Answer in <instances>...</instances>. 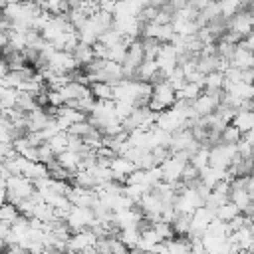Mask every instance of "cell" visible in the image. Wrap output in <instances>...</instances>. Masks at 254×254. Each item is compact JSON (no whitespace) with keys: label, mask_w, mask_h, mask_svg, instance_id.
<instances>
[{"label":"cell","mask_w":254,"mask_h":254,"mask_svg":"<svg viewBox=\"0 0 254 254\" xmlns=\"http://www.w3.org/2000/svg\"><path fill=\"white\" fill-rule=\"evenodd\" d=\"M177 101V91L171 87L169 81H161L157 85H153V95L149 99V109L153 113H163L167 109H171Z\"/></svg>","instance_id":"obj_1"},{"label":"cell","mask_w":254,"mask_h":254,"mask_svg":"<svg viewBox=\"0 0 254 254\" xmlns=\"http://www.w3.org/2000/svg\"><path fill=\"white\" fill-rule=\"evenodd\" d=\"M6 192H8V202L18 206L22 200L30 198L36 192V189H34V183L30 179L20 175V177H10L6 181Z\"/></svg>","instance_id":"obj_2"},{"label":"cell","mask_w":254,"mask_h":254,"mask_svg":"<svg viewBox=\"0 0 254 254\" xmlns=\"http://www.w3.org/2000/svg\"><path fill=\"white\" fill-rule=\"evenodd\" d=\"M238 155V147L236 145H226V143H218L214 147H210L208 151V167L220 169V171H228V167L232 165V159Z\"/></svg>","instance_id":"obj_3"},{"label":"cell","mask_w":254,"mask_h":254,"mask_svg":"<svg viewBox=\"0 0 254 254\" xmlns=\"http://www.w3.org/2000/svg\"><path fill=\"white\" fill-rule=\"evenodd\" d=\"M60 93H62L64 101L81 99V97H87V95H91V91H89V85H83V83H79V81H69L65 87H62V89H60Z\"/></svg>","instance_id":"obj_4"},{"label":"cell","mask_w":254,"mask_h":254,"mask_svg":"<svg viewBox=\"0 0 254 254\" xmlns=\"http://www.w3.org/2000/svg\"><path fill=\"white\" fill-rule=\"evenodd\" d=\"M81 161H83L81 153H75V151H65V153L58 155V163H60L65 171H69L71 175L77 173V171H81Z\"/></svg>","instance_id":"obj_5"},{"label":"cell","mask_w":254,"mask_h":254,"mask_svg":"<svg viewBox=\"0 0 254 254\" xmlns=\"http://www.w3.org/2000/svg\"><path fill=\"white\" fill-rule=\"evenodd\" d=\"M73 60L77 64L79 69H83L85 65H89L93 60H95V54H93V46H85L79 42V46L73 50Z\"/></svg>","instance_id":"obj_6"},{"label":"cell","mask_w":254,"mask_h":254,"mask_svg":"<svg viewBox=\"0 0 254 254\" xmlns=\"http://www.w3.org/2000/svg\"><path fill=\"white\" fill-rule=\"evenodd\" d=\"M89 91H91V95H93L95 101H115L113 85H109V83L95 81V83L89 85Z\"/></svg>","instance_id":"obj_7"},{"label":"cell","mask_w":254,"mask_h":254,"mask_svg":"<svg viewBox=\"0 0 254 254\" xmlns=\"http://www.w3.org/2000/svg\"><path fill=\"white\" fill-rule=\"evenodd\" d=\"M190 222H192V214H177V218L173 220L175 236L187 238L190 234Z\"/></svg>","instance_id":"obj_8"},{"label":"cell","mask_w":254,"mask_h":254,"mask_svg":"<svg viewBox=\"0 0 254 254\" xmlns=\"http://www.w3.org/2000/svg\"><path fill=\"white\" fill-rule=\"evenodd\" d=\"M202 91H204L202 85H198V83H189V81H187V83L177 91V99H183V101H190V103H192Z\"/></svg>","instance_id":"obj_9"},{"label":"cell","mask_w":254,"mask_h":254,"mask_svg":"<svg viewBox=\"0 0 254 254\" xmlns=\"http://www.w3.org/2000/svg\"><path fill=\"white\" fill-rule=\"evenodd\" d=\"M232 125H236L244 135L254 129V111H238L232 119Z\"/></svg>","instance_id":"obj_10"},{"label":"cell","mask_w":254,"mask_h":254,"mask_svg":"<svg viewBox=\"0 0 254 254\" xmlns=\"http://www.w3.org/2000/svg\"><path fill=\"white\" fill-rule=\"evenodd\" d=\"M129 250H133V248H137V244H139V238H141V230L137 228V226H131V228H123L121 232H119V236H117Z\"/></svg>","instance_id":"obj_11"},{"label":"cell","mask_w":254,"mask_h":254,"mask_svg":"<svg viewBox=\"0 0 254 254\" xmlns=\"http://www.w3.org/2000/svg\"><path fill=\"white\" fill-rule=\"evenodd\" d=\"M20 216H22V214H20V210H18L16 204H12V202H4V204L0 206V222H2V224L12 226Z\"/></svg>","instance_id":"obj_12"},{"label":"cell","mask_w":254,"mask_h":254,"mask_svg":"<svg viewBox=\"0 0 254 254\" xmlns=\"http://www.w3.org/2000/svg\"><path fill=\"white\" fill-rule=\"evenodd\" d=\"M242 137H244V133H242L236 125L230 123V125L224 127V131H222V135H220V143H226V145H238Z\"/></svg>","instance_id":"obj_13"},{"label":"cell","mask_w":254,"mask_h":254,"mask_svg":"<svg viewBox=\"0 0 254 254\" xmlns=\"http://www.w3.org/2000/svg\"><path fill=\"white\" fill-rule=\"evenodd\" d=\"M16 109L22 111V113H32L38 109V103H36V97L30 95V93H20L18 91V103H16Z\"/></svg>","instance_id":"obj_14"},{"label":"cell","mask_w":254,"mask_h":254,"mask_svg":"<svg viewBox=\"0 0 254 254\" xmlns=\"http://www.w3.org/2000/svg\"><path fill=\"white\" fill-rule=\"evenodd\" d=\"M238 214H240V210H238V206H236L234 202H226L224 206H220V208L214 212L216 220H220V222H230V220H234Z\"/></svg>","instance_id":"obj_15"},{"label":"cell","mask_w":254,"mask_h":254,"mask_svg":"<svg viewBox=\"0 0 254 254\" xmlns=\"http://www.w3.org/2000/svg\"><path fill=\"white\" fill-rule=\"evenodd\" d=\"M230 202H234L238 206V210L242 212L250 202H252V196L248 190H238V189H230Z\"/></svg>","instance_id":"obj_16"},{"label":"cell","mask_w":254,"mask_h":254,"mask_svg":"<svg viewBox=\"0 0 254 254\" xmlns=\"http://www.w3.org/2000/svg\"><path fill=\"white\" fill-rule=\"evenodd\" d=\"M67 137H69V135H67L65 131H62V133H58L54 139H50V141H48V145L52 147V151L56 153V157L67 151Z\"/></svg>","instance_id":"obj_17"},{"label":"cell","mask_w":254,"mask_h":254,"mask_svg":"<svg viewBox=\"0 0 254 254\" xmlns=\"http://www.w3.org/2000/svg\"><path fill=\"white\" fill-rule=\"evenodd\" d=\"M224 83H226V77L220 71L204 75V89H224Z\"/></svg>","instance_id":"obj_18"},{"label":"cell","mask_w":254,"mask_h":254,"mask_svg":"<svg viewBox=\"0 0 254 254\" xmlns=\"http://www.w3.org/2000/svg\"><path fill=\"white\" fill-rule=\"evenodd\" d=\"M208 151H210V149L200 147V149L190 157V161H189V163H190L192 167H196L198 171H204V169L208 167Z\"/></svg>","instance_id":"obj_19"},{"label":"cell","mask_w":254,"mask_h":254,"mask_svg":"<svg viewBox=\"0 0 254 254\" xmlns=\"http://www.w3.org/2000/svg\"><path fill=\"white\" fill-rule=\"evenodd\" d=\"M157 234H159V238L163 240V242H169V240H173L175 238V230H173V224H169V222H157V224H153L151 226Z\"/></svg>","instance_id":"obj_20"},{"label":"cell","mask_w":254,"mask_h":254,"mask_svg":"<svg viewBox=\"0 0 254 254\" xmlns=\"http://www.w3.org/2000/svg\"><path fill=\"white\" fill-rule=\"evenodd\" d=\"M93 131V127L87 123V121H81V123H75V125H71L65 133L67 135H73V137H81V139H85L89 133Z\"/></svg>","instance_id":"obj_21"},{"label":"cell","mask_w":254,"mask_h":254,"mask_svg":"<svg viewBox=\"0 0 254 254\" xmlns=\"http://www.w3.org/2000/svg\"><path fill=\"white\" fill-rule=\"evenodd\" d=\"M8 71H10V69H8V64H6V60L0 56V85L4 83V77L8 75Z\"/></svg>","instance_id":"obj_22"},{"label":"cell","mask_w":254,"mask_h":254,"mask_svg":"<svg viewBox=\"0 0 254 254\" xmlns=\"http://www.w3.org/2000/svg\"><path fill=\"white\" fill-rule=\"evenodd\" d=\"M79 254H99V252H97V248H95V246H89V248H85V250H81Z\"/></svg>","instance_id":"obj_23"},{"label":"cell","mask_w":254,"mask_h":254,"mask_svg":"<svg viewBox=\"0 0 254 254\" xmlns=\"http://www.w3.org/2000/svg\"><path fill=\"white\" fill-rule=\"evenodd\" d=\"M238 254H252V252H248V250H238Z\"/></svg>","instance_id":"obj_24"},{"label":"cell","mask_w":254,"mask_h":254,"mask_svg":"<svg viewBox=\"0 0 254 254\" xmlns=\"http://www.w3.org/2000/svg\"><path fill=\"white\" fill-rule=\"evenodd\" d=\"M252 254H254V252H252Z\"/></svg>","instance_id":"obj_25"}]
</instances>
